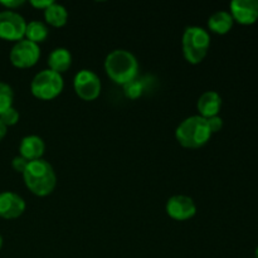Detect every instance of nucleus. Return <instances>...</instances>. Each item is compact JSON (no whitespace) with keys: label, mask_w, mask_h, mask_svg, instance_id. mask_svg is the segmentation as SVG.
Listing matches in <instances>:
<instances>
[{"label":"nucleus","mask_w":258,"mask_h":258,"mask_svg":"<svg viewBox=\"0 0 258 258\" xmlns=\"http://www.w3.org/2000/svg\"><path fill=\"white\" fill-rule=\"evenodd\" d=\"M23 179L27 188L37 197L49 196L57 185V175L52 165L43 159L29 161Z\"/></svg>","instance_id":"nucleus-1"},{"label":"nucleus","mask_w":258,"mask_h":258,"mask_svg":"<svg viewBox=\"0 0 258 258\" xmlns=\"http://www.w3.org/2000/svg\"><path fill=\"white\" fill-rule=\"evenodd\" d=\"M105 71L115 83L125 86L136 80L139 63L135 55L125 49H115L105 59Z\"/></svg>","instance_id":"nucleus-2"},{"label":"nucleus","mask_w":258,"mask_h":258,"mask_svg":"<svg viewBox=\"0 0 258 258\" xmlns=\"http://www.w3.org/2000/svg\"><path fill=\"white\" fill-rule=\"evenodd\" d=\"M175 138L183 148L199 149L204 146L212 138L207 118L199 115L185 118L176 127Z\"/></svg>","instance_id":"nucleus-3"},{"label":"nucleus","mask_w":258,"mask_h":258,"mask_svg":"<svg viewBox=\"0 0 258 258\" xmlns=\"http://www.w3.org/2000/svg\"><path fill=\"white\" fill-rule=\"evenodd\" d=\"M183 54L190 64H199L206 58L211 45V35L201 27H188L184 30Z\"/></svg>","instance_id":"nucleus-4"},{"label":"nucleus","mask_w":258,"mask_h":258,"mask_svg":"<svg viewBox=\"0 0 258 258\" xmlns=\"http://www.w3.org/2000/svg\"><path fill=\"white\" fill-rule=\"evenodd\" d=\"M64 87L62 75L53 72L49 68L40 71L34 76L30 83V91L38 100L50 101L60 95Z\"/></svg>","instance_id":"nucleus-5"},{"label":"nucleus","mask_w":258,"mask_h":258,"mask_svg":"<svg viewBox=\"0 0 258 258\" xmlns=\"http://www.w3.org/2000/svg\"><path fill=\"white\" fill-rule=\"evenodd\" d=\"M27 22L24 18L13 10L0 12V38L4 40L19 42L24 39Z\"/></svg>","instance_id":"nucleus-6"},{"label":"nucleus","mask_w":258,"mask_h":258,"mask_svg":"<svg viewBox=\"0 0 258 258\" xmlns=\"http://www.w3.org/2000/svg\"><path fill=\"white\" fill-rule=\"evenodd\" d=\"M40 58V48L35 43L27 39H22L13 45L9 53V59L12 64L17 68H30Z\"/></svg>","instance_id":"nucleus-7"},{"label":"nucleus","mask_w":258,"mask_h":258,"mask_svg":"<svg viewBox=\"0 0 258 258\" xmlns=\"http://www.w3.org/2000/svg\"><path fill=\"white\" fill-rule=\"evenodd\" d=\"M73 88L76 95L83 101H93L101 93V81L92 71L82 70L75 76Z\"/></svg>","instance_id":"nucleus-8"},{"label":"nucleus","mask_w":258,"mask_h":258,"mask_svg":"<svg viewBox=\"0 0 258 258\" xmlns=\"http://www.w3.org/2000/svg\"><path fill=\"white\" fill-rule=\"evenodd\" d=\"M166 213L175 221H188L197 213V206L190 197L174 196L166 202Z\"/></svg>","instance_id":"nucleus-9"},{"label":"nucleus","mask_w":258,"mask_h":258,"mask_svg":"<svg viewBox=\"0 0 258 258\" xmlns=\"http://www.w3.org/2000/svg\"><path fill=\"white\" fill-rule=\"evenodd\" d=\"M234 22L242 25L254 24L258 19V0H233L229 4Z\"/></svg>","instance_id":"nucleus-10"},{"label":"nucleus","mask_w":258,"mask_h":258,"mask_svg":"<svg viewBox=\"0 0 258 258\" xmlns=\"http://www.w3.org/2000/svg\"><path fill=\"white\" fill-rule=\"evenodd\" d=\"M25 211V202L13 191L0 193V218L15 219Z\"/></svg>","instance_id":"nucleus-11"},{"label":"nucleus","mask_w":258,"mask_h":258,"mask_svg":"<svg viewBox=\"0 0 258 258\" xmlns=\"http://www.w3.org/2000/svg\"><path fill=\"white\" fill-rule=\"evenodd\" d=\"M199 116L204 118H211L218 116L222 108V98L216 91H207L199 97L197 102Z\"/></svg>","instance_id":"nucleus-12"},{"label":"nucleus","mask_w":258,"mask_h":258,"mask_svg":"<svg viewBox=\"0 0 258 258\" xmlns=\"http://www.w3.org/2000/svg\"><path fill=\"white\" fill-rule=\"evenodd\" d=\"M45 145L42 138L37 135H29L22 139L19 145L20 156L27 159L28 161H34L42 159L44 154Z\"/></svg>","instance_id":"nucleus-13"},{"label":"nucleus","mask_w":258,"mask_h":258,"mask_svg":"<svg viewBox=\"0 0 258 258\" xmlns=\"http://www.w3.org/2000/svg\"><path fill=\"white\" fill-rule=\"evenodd\" d=\"M72 64V54L66 48H55L50 52L48 57V67L53 72H57L62 75L63 72L70 70Z\"/></svg>","instance_id":"nucleus-14"},{"label":"nucleus","mask_w":258,"mask_h":258,"mask_svg":"<svg viewBox=\"0 0 258 258\" xmlns=\"http://www.w3.org/2000/svg\"><path fill=\"white\" fill-rule=\"evenodd\" d=\"M233 18H232L231 13L224 12V10H219L212 14L208 19V28L211 32L216 33V34L223 35L227 34L229 30L233 27Z\"/></svg>","instance_id":"nucleus-15"},{"label":"nucleus","mask_w":258,"mask_h":258,"mask_svg":"<svg viewBox=\"0 0 258 258\" xmlns=\"http://www.w3.org/2000/svg\"><path fill=\"white\" fill-rule=\"evenodd\" d=\"M44 19L49 25L55 28H60L67 24L68 12L63 5L53 2L47 9L44 10Z\"/></svg>","instance_id":"nucleus-16"},{"label":"nucleus","mask_w":258,"mask_h":258,"mask_svg":"<svg viewBox=\"0 0 258 258\" xmlns=\"http://www.w3.org/2000/svg\"><path fill=\"white\" fill-rule=\"evenodd\" d=\"M47 37L48 28L44 23L39 22V20H32V22L27 23L24 39L35 43V44H39V43L44 42Z\"/></svg>","instance_id":"nucleus-17"},{"label":"nucleus","mask_w":258,"mask_h":258,"mask_svg":"<svg viewBox=\"0 0 258 258\" xmlns=\"http://www.w3.org/2000/svg\"><path fill=\"white\" fill-rule=\"evenodd\" d=\"M13 100H14V92L13 88L8 83L0 82V115L13 107Z\"/></svg>","instance_id":"nucleus-18"},{"label":"nucleus","mask_w":258,"mask_h":258,"mask_svg":"<svg viewBox=\"0 0 258 258\" xmlns=\"http://www.w3.org/2000/svg\"><path fill=\"white\" fill-rule=\"evenodd\" d=\"M123 87H125L126 96L130 98H138L143 95L144 86L139 80H134L133 82L127 83V85H125Z\"/></svg>","instance_id":"nucleus-19"},{"label":"nucleus","mask_w":258,"mask_h":258,"mask_svg":"<svg viewBox=\"0 0 258 258\" xmlns=\"http://www.w3.org/2000/svg\"><path fill=\"white\" fill-rule=\"evenodd\" d=\"M0 120L3 121V123H4L7 127L14 126L15 123H18V121H19V112H18L14 107H10L0 115Z\"/></svg>","instance_id":"nucleus-20"},{"label":"nucleus","mask_w":258,"mask_h":258,"mask_svg":"<svg viewBox=\"0 0 258 258\" xmlns=\"http://www.w3.org/2000/svg\"><path fill=\"white\" fill-rule=\"evenodd\" d=\"M28 164H29V161L27 160V159H24L23 156H15L14 159H13L12 161V166L13 169H14L17 173H24L25 169H27Z\"/></svg>","instance_id":"nucleus-21"},{"label":"nucleus","mask_w":258,"mask_h":258,"mask_svg":"<svg viewBox=\"0 0 258 258\" xmlns=\"http://www.w3.org/2000/svg\"><path fill=\"white\" fill-rule=\"evenodd\" d=\"M207 122H208L209 130H211L212 135L216 133H219L223 127V120H222L219 116H214V117L207 118Z\"/></svg>","instance_id":"nucleus-22"},{"label":"nucleus","mask_w":258,"mask_h":258,"mask_svg":"<svg viewBox=\"0 0 258 258\" xmlns=\"http://www.w3.org/2000/svg\"><path fill=\"white\" fill-rule=\"evenodd\" d=\"M0 4H2L3 7L7 8L8 10H13V12H14V9L22 7V5L24 4V2H23V0H8V2L3 0V2H0Z\"/></svg>","instance_id":"nucleus-23"},{"label":"nucleus","mask_w":258,"mask_h":258,"mask_svg":"<svg viewBox=\"0 0 258 258\" xmlns=\"http://www.w3.org/2000/svg\"><path fill=\"white\" fill-rule=\"evenodd\" d=\"M52 3L53 0H32V2H30V5H33V7L37 8V9L45 10Z\"/></svg>","instance_id":"nucleus-24"},{"label":"nucleus","mask_w":258,"mask_h":258,"mask_svg":"<svg viewBox=\"0 0 258 258\" xmlns=\"http://www.w3.org/2000/svg\"><path fill=\"white\" fill-rule=\"evenodd\" d=\"M7 131H8V127L4 125V123H3V121L0 120V141L5 138V135H7Z\"/></svg>","instance_id":"nucleus-25"},{"label":"nucleus","mask_w":258,"mask_h":258,"mask_svg":"<svg viewBox=\"0 0 258 258\" xmlns=\"http://www.w3.org/2000/svg\"><path fill=\"white\" fill-rule=\"evenodd\" d=\"M3 248V237H2V234H0V249Z\"/></svg>","instance_id":"nucleus-26"},{"label":"nucleus","mask_w":258,"mask_h":258,"mask_svg":"<svg viewBox=\"0 0 258 258\" xmlns=\"http://www.w3.org/2000/svg\"><path fill=\"white\" fill-rule=\"evenodd\" d=\"M254 257H256V258H258V246H257L256 251H254Z\"/></svg>","instance_id":"nucleus-27"}]
</instances>
